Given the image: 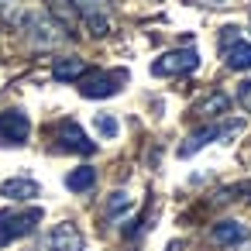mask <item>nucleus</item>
<instances>
[{"label":"nucleus","mask_w":251,"mask_h":251,"mask_svg":"<svg viewBox=\"0 0 251 251\" xmlns=\"http://www.w3.org/2000/svg\"><path fill=\"white\" fill-rule=\"evenodd\" d=\"M93 124H97V131H100L103 138H114V134H117V121H114L110 114H97Z\"/></svg>","instance_id":"obj_18"},{"label":"nucleus","mask_w":251,"mask_h":251,"mask_svg":"<svg viewBox=\"0 0 251 251\" xmlns=\"http://www.w3.org/2000/svg\"><path fill=\"white\" fill-rule=\"evenodd\" d=\"M124 210H131V196H127V193H110V200H107V217H121Z\"/></svg>","instance_id":"obj_17"},{"label":"nucleus","mask_w":251,"mask_h":251,"mask_svg":"<svg viewBox=\"0 0 251 251\" xmlns=\"http://www.w3.org/2000/svg\"><path fill=\"white\" fill-rule=\"evenodd\" d=\"M0 196L4 200H14V203H28V200H35V196H42V186L35 182V179H4L0 182Z\"/></svg>","instance_id":"obj_11"},{"label":"nucleus","mask_w":251,"mask_h":251,"mask_svg":"<svg viewBox=\"0 0 251 251\" xmlns=\"http://www.w3.org/2000/svg\"><path fill=\"white\" fill-rule=\"evenodd\" d=\"M193 69H200L196 49H172L151 62V76H189Z\"/></svg>","instance_id":"obj_5"},{"label":"nucleus","mask_w":251,"mask_h":251,"mask_svg":"<svg viewBox=\"0 0 251 251\" xmlns=\"http://www.w3.org/2000/svg\"><path fill=\"white\" fill-rule=\"evenodd\" d=\"M165 251H186V244H182V241H172V244H169Z\"/></svg>","instance_id":"obj_21"},{"label":"nucleus","mask_w":251,"mask_h":251,"mask_svg":"<svg viewBox=\"0 0 251 251\" xmlns=\"http://www.w3.org/2000/svg\"><path fill=\"white\" fill-rule=\"evenodd\" d=\"M52 76H55L59 83H79V79L86 76V62H83L79 55H62V59L52 62Z\"/></svg>","instance_id":"obj_12"},{"label":"nucleus","mask_w":251,"mask_h":251,"mask_svg":"<svg viewBox=\"0 0 251 251\" xmlns=\"http://www.w3.org/2000/svg\"><path fill=\"white\" fill-rule=\"evenodd\" d=\"M49 4H52V11H62V4H59V0H49Z\"/></svg>","instance_id":"obj_22"},{"label":"nucleus","mask_w":251,"mask_h":251,"mask_svg":"<svg viewBox=\"0 0 251 251\" xmlns=\"http://www.w3.org/2000/svg\"><path fill=\"white\" fill-rule=\"evenodd\" d=\"M237 31H241V28H234V25H227V28H224V35H220V49H227V45H234V42L241 38Z\"/></svg>","instance_id":"obj_20"},{"label":"nucleus","mask_w":251,"mask_h":251,"mask_svg":"<svg viewBox=\"0 0 251 251\" xmlns=\"http://www.w3.org/2000/svg\"><path fill=\"white\" fill-rule=\"evenodd\" d=\"M224 62H227V69H234V73H244V69H251V42H234V45H227L224 49Z\"/></svg>","instance_id":"obj_13"},{"label":"nucleus","mask_w":251,"mask_h":251,"mask_svg":"<svg viewBox=\"0 0 251 251\" xmlns=\"http://www.w3.org/2000/svg\"><path fill=\"white\" fill-rule=\"evenodd\" d=\"M241 127H244V121H213V124H206V127H200V131H193L182 145H179V158H193L200 148H206L210 141H230L234 134H241Z\"/></svg>","instance_id":"obj_2"},{"label":"nucleus","mask_w":251,"mask_h":251,"mask_svg":"<svg viewBox=\"0 0 251 251\" xmlns=\"http://www.w3.org/2000/svg\"><path fill=\"white\" fill-rule=\"evenodd\" d=\"M227 110H230V97H227V93H210V97L196 107V114L206 117V121H217V117H224Z\"/></svg>","instance_id":"obj_16"},{"label":"nucleus","mask_w":251,"mask_h":251,"mask_svg":"<svg viewBox=\"0 0 251 251\" xmlns=\"http://www.w3.org/2000/svg\"><path fill=\"white\" fill-rule=\"evenodd\" d=\"M55 141H59L62 151H73V155H93V151H97V145L86 138V131H83L76 121H62V124L55 127Z\"/></svg>","instance_id":"obj_8"},{"label":"nucleus","mask_w":251,"mask_h":251,"mask_svg":"<svg viewBox=\"0 0 251 251\" xmlns=\"http://www.w3.org/2000/svg\"><path fill=\"white\" fill-rule=\"evenodd\" d=\"M210 241L217 248H237V244L248 241V224H241V220H220V224H213Z\"/></svg>","instance_id":"obj_10"},{"label":"nucleus","mask_w":251,"mask_h":251,"mask_svg":"<svg viewBox=\"0 0 251 251\" xmlns=\"http://www.w3.org/2000/svg\"><path fill=\"white\" fill-rule=\"evenodd\" d=\"M0 18H4L11 28H25V21L31 18L25 0H0Z\"/></svg>","instance_id":"obj_15"},{"label":"nucleus","mask_w":251,"mask_h":251,"mask_svg":"<svg viewBox=\"0 0 251 251\" xmlns=\"http://www.w3.org/2000/svg\"><path fill=\"white\" fill-rule=\"evenodd\" d=\"M31 134V121L25 110H4L0 114V141L4 145H25Z\"/></svg>","instance_id":"obj_9"},{"label":"nucleus","mask_w":251,"mask_h":251,"mask_svg":"<svg viewBox=\"0 0 251 251\" xmlns=\"http://www.w3.org/2000/svg\"><path fill=\"white\" fill-rule=\"evenodd\" d=\"M83 234H79V227L76 224H55L52 230H45L42 234V241H38V251H83Z\"/></svg>","instance_id":"obj_6"},{"label":"nucleus","mask_w":251,"mask_h":251,"mask_svg":"<svg viewBox=\"0 0 251 251\" xmlns=\"http://www.w3.org/2000/svg\"><path fill=\"white\" fill-rule=\"evenodd\" d=\"M124 83H127V73H124V69H117V73H107V69L90 73V69H86V76L79 79V93H83L86 100H107V97L121 93Z\"/></svg>","instance_id":"obj_4"},{"label":"nucleus","mask_w":251,"mask_h":251,"mask_svg":"<svg viewBox=\"0 0 251 251\" xmlns=\"http://www.w3.org/2000/svg\"><path fill=\"white\" fill-rule=\"evenodd\" d=\"M237 103H241V107L251 114V79H244V83L237 86Z\"/></svg>","instance_id":"obj_19"},{"label":"nucleus","mask_w":251,"mask_h":251,"mask_svg":"<svg viewBox=\"0 0 251 251\" xmlns=\"http://www.w3.org/2000/svg\"><path fill=\"white\" fill-rule=\"evenodd\" d=\"M25 31H28V42L35 49H59L69 35H66V25L55 18V14H31L25 21Z\"/></svg>","instance_id":"obj_3"},{"label":"nucleus","mask_w":251,"mask_h":251,"mask_svg":"<svg viewBox=\"0 0 251 251\" xmlns=\"http://www.w3.org/2000/svg\"><path fill=\"white\" fill-rule=\"evenodd\" d=\"M93 186H97V169L93 165H79V169H73L66 176V189L69 193H90Z\"/></svg>","instance_id":"obj_14"},{"label":"nucleus","mask_w":251,"mask_h":251,"mask_svg":"<svg viewBox=\"0 0 251 251\" xmlns=\"http://www.w3.org/2000/svg\"><path fill=\"white\" fill-rule=\"evenodd\" d=\"M69 4L86 21V28L93 35H107L110 31V0H69Z\"/></svg>","instance_id":"obj_7"},{"label":"nucleus","mask_w":251,"mask_h":251,"mask_svg":"<svg viewBox=\"0 0 251 251\" xmlns=\"http://www.w3.org/2000/svg\"><path fill=\"white\" fill-rule=\"evenodd\" d=\"M42 206H28V210H4L0 213V248H7L28 234H35V227L42 224Z\"/></svg>","instance_id":"obj_1"}]
</instances>
